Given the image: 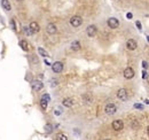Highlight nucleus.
<instances>
[{
  "label": "nucleus",
  "mask_w": 149,
  "mask_h": 140,
  "mask_svg": "<svg viewBox=\"0 0 149 140\" xmlns=\"http://www.w3.org/2000/svg\"><path fill=\"white\" fill-rule=\"evenodd\" d=\"M146 79H147V82L149 83V76H148V77H147V78H146Z\"/></svg>",
  "instance_id": "473e14b6"
},
{
  "label": "nucleus",
  "mask_w": 149,
  "mask_h": 140,
  "mask_svg": "<svg viewBox=\"0 0 149 140\" xmlns=\"http://www.w3.org/2000/svg\"><path fill=\"white\" fill-rule=\"evenodd\" d=\"M147 77H148V72L146 71V70H143V71H142V78H143V79H146Z\"/></svg>",
  "instance_id": "a878e982"
},
{
  "label": "nucleus",
  "mask_w": 149,
  "mask_h": 140,
  "mask_svg": "<svg viewBox=\"0 0 149 140\" xmlns=\"http://www.w3.org/2000/svg\"><path fill=\"white\" fill-rule=\"evenodd\" d=\"M46 31L48 34H55L58 32V28H56V25L54 23H49V24H47V27H46Z\"/></svg>",
  "instance_id": "1a4fd4ad"
},
{
  "label": "nucleus",
  "mask_w": 149,
  "mask_h": 140,
  "mask_svg": "<svg viewBox=\"0 0 149 140\" xmlns=\"http://www.w3.org/2000/svg\"><path fill=\"white\" fill-rule=\"evenodd\" d=\"M62 104L66 108H70L72 104H74V101H72V99H70V98H65V99L62 101Z\"/></svg>",
  "instance_id": "2eb2a0df"
},
{
  "label": "nucleus",
  "mask_w": 149,
  "mask_h": 140,
  "mask_svg": "<svg viewBox=\"0 0 149 140\" xmlns=\"http://www.w3.org/2000/svg\"><path fill=\"white\" fill-rule=\"evenodd\" d=\"M45 63H46V64H47V66H52V64H50V63H49L48 61H47V60H45Z\"/></svg>",
  "instance_id": "2f4dec72"
},
{
  "label": "nucleus",
  "mask_w": 149,
  "mask_h": 140,
  "mask_svg": "<svg viewBox=\"0 0 149 140\" xmlns=\"http://www.w3.org/2000/svg\"><path fill=\"white\" fill-rule=\"evenodd\" d=\"M142 67H143V68H145V69H146V68H147V67H148V64H147V62H145V61H143V62H142Z\"/></svg>",
  "instance_id": "c85d7f7f"
},
{
  "label": "nucleus",
  "mask_w": 149,
  "mask_h": 140,
  "mask_svg": "<svg viewBox=\"0 0 149 140\" xmlns=\"http://www.w3.org/2000/svg\"><path fill=\"white\" fill-rule=\"evenodd\" d=\"M61 109H55V115H61Z\"/></svg>",
  "instance_id": "bb28decb"
},
{
  "label": "nucleus",
  "mask_w": 149,
  "mask_h": 140,
  "mask_svg": "<svg viewBox=\"0 0 149 140\" xmlns=\"http://www.w3.org/2000/svg\"><path fill=\"white\" fill-rule=\"evenodd\" d=\"M137 46H138V44L134 39H129L127 41H126V48L130 49V51H134L135 48H137Z\"/></svg>",
  "instance_id": "9b49d317"
},
{
  "label": "nucleus",
  "mask_w": 149,
  "mask_h": 140,
  "mask_svg": "<svg viewBox=\"0 0 149 140\" xmlns=\"http://www.w3.org/2000/svg\"><path fill=\"white\" fill-rule=\"evenodd\" d=\"M108 27L109 28H111V29H117V28L119 27V21L117 20V18L115 17H110V18H108Z\"/></svg>",
  "instance_id": "39448f33"
},
{
  "label": "nucleus",
  "mask_w": 149,
  "mask_h": 140,
  "mask_svg": "<svg viewBox=\"0 0 149 140\" xmlns=\"http://www.w3.org/2000/svg\"><path fill=\"white\" fill-rule=\"evenodd\" d=\"M137 25L139 27V29H141V24H140V22H137Z\"/></svg>",
  "instance_id": "7c9ffc66"
},
{
  "label": "nucleus",
  "mask_w": 149,
  "mask_h": 140,
  "mask_svg": "<svg viewBox=\"0 0 149 140\" xmlns=\"http://www.w3.org/2000/svg\"><path fill=\"white\" fill-rule=\"evenodd\" d=\"M11 27L13 28V30H14V31H17L16 23H15V20H14V18H12V20H11Z\"/></svg>",
  "instance_id": "b1692460"
},
{
  "label": "nucleus",
  "mask_w": 149,
  "mask_h": 140,
  "mask_svg": "<svg viewBox=\"0 0 149 140\" xmlns=\"http://www.w3.org/2000/svg\"><path fill=\"white\" fill-rule=\"evenodd\" d=\"M42 98H43V99H45L46 101H48V102L50 101V97H49V94H47V93H45V94H44Z\"/></svg>",
  "instance_id": "393cba45"
},
{
  "label": "nucleus",
  "mask_w": 149,
  "mask_h": 140,
  "mask_svg": "<svg viewBox=\"0 0 149 140\" xmlns=\"http://www.w3.org/2000/svg\"><path fill=\"white\" fill-rule=\"evenodd\" d=\"M70 24L72 25L74 28H78L83 24V18H81L79 15H75L70 18Z\"/></svg>",
  "instance_id": "f257e3e1"
},
{
  "label": "nucleus",
  "mask_w": 149,
  "mask_h": 140,
  "mask_svg": "<svg viewBox=\"0 0 149 140\" xmlns=\"http://www.w3.org/2000/svg\"><path fill=\"white\" fill-rule=\"evenodd\" d=\"M44 130H45L46 133H52L53 132V125L52 124H46V125L44 126Z\"/></svg>",
  "instance_id": "6ab92c4d"
},
{
  "label": "nucleus",
  "mask_w": 149,
  "mask_h": 140,
  "mask_svg": "<svg viewBox=\"0 0 149 140\" xmlns=\"http://www.w3.org/2000/svg\"><path fill=\"white\" fill-rule=\"evenodd\" d=\"M1 7L5 9V11L9 12L12 9V5L9 2V0H1Z\"/></svg>",
  "instance_id": "4468645a"
},
{
  "label": "nucleus",
  "mask_w": 149,
  "mask_h": 140,
  "mask_svg": "<svg viewBox=\"0 0 149 140\" xmlns=\"http://www.w3.org/2000/svg\"><path fill=\"white\" fill-rule=\"evenodd\" d=\"M104 111H106V114H108V115H114V114L117 111V107L116 104L114 103H108L106 108H104Z\"/></svg>",
  "instance_id": "7ed1b4c3"
},
{
  "label": "nucleus",
  "mask_w": 149,
  "mask_h": 140,
  "mask_svg": "<svg viewBox=\"0 0 149 140\" xmlns=\"http://www.w3.org/2000/svg\"><path fill=\"white\" fill-rule=\"evenodd\" d=\"M20 47L24 51V52H28V51H29V45H28L27 40H21L20 41Z\"/></svg>",
  "instance_id": "dca6fc26"
},
{
  "label": "nucleus",
  "mask_w": 149,
  "mask_h": 140,
  "mask_svg": "<svg viewBox=\"0 0 149 140\" xmlns=\"http://www.w3.org/2000/svg\"><path fill=\"white\" fill-rule=\"evenodd\" d=\"M17 1H23V0H17Z\"/></svg>",
  "instance_id": "f704fd0d"
},
{
  "label": "nucleus",
  "mask_w": 149,
  "mask_h": 140,
  "mask_svg": "<svg viewBox=\"0 0 149 140\" xmlns=\"http://www.w3.org/2000/svg\"><path fill=\"white\" fill-rule=\"evenodd\" d=\"M52 70L55 72V74H60V72H62V70H63V63L61 61L54 62L53 64H52Z\"/></svg>",
  "instance_id": "f03ea898"
},
{
  "label": "nucleus",
  "mask_w": 149,
  "mask_h": 140,
  "mask_svg": "<svg viewBox=\"0 0 149 140\" xmlns=\"http://www.w3.org/2000/svg\"><path fill=\"white\" fill-rule=\"evenodd\" d=\"M59 85V81L56 78H52L50 79V86L52 87H55V86H58Z\"/></svg>",
  "instance_id": "5701e85b"
},
{
  "label": "nucleus",
  "mask_w": 149,
  "mask_h": 140,
  "mask_svg": "<svg viewBox=\"0 0 149 140\" xmlns=\"http://www.w3.org/2000/svg\"><path fill=\"white\" fill-rule=\"evenodd\" d=\"M29 28H30V30L32 31V33H38L40 31V27H39V24H38L36 21L31 22V23L29 24Z\"/></svg>",
  "instance_id": "f8f14e48"
},
{
  "label": "nucleus",
  "mask_w": 149,
  "mask_h": 140,
  "mask_svg": "<svg viewBox=\"0 0 149 140\" xmlns=\"http://www.w3.org/2000/svg\"><path fill=\"white\" fill-rule=\"evenodd\" d=\"M47 104H48V101H46L45 99H40V107H42L43 110H46L47 109Z\"/></svg>",
  "instance_id": "a211bd4d"
},
{
  "label": "nucleus",
  "mask_w": 149,
  "mask_h": 140,
  "mask_svg": "<svg viewBox=\"0 0 149 140\" xmlns=\"http://www.w3.org/2000/svg\"><path fill=\"white\" fill-rule=\"evenodd\" d=\"M117 98L122 101H126V99H127V91L125 88L118 90V92H117Z\"/></svg>",
  "instance_id": "6e6552de"
},
{
  "label": "nucleus",
  "mask_w": 149,
  "mask_h": 140,
  "mask_svg": "<svg viewBox=\"0 0 149 140\" xmlns=\"http://www.w3.org/2000/svg\"><path fill=\"white\" fill-rule=\"evenodd\" d=\"M96 32H97V29H96V27L95 25H88L87 27V29H86V34L88 37H94L96 34Z\"/></svg>",
  "instance_id": "0eeeda50"
},
{
  "label": "nucleus",
  "mask_w": 149,
  "mask_h": 140,
  "mask_svg": "<svg viewBox=\"0 0 149 140\" xmlns=\"http://www.w3.org/2000/svg\"><path fill=\"white\" fill-rule=\"evenodd\" d=\"M31 87H32L33 91H37V92H38V91L43 90L44 84H43L42 81H33L32 83H31Z\"/></svg>",
  "instance_id": "423d86ee"
},
{
  "label": "nucleus",
  "mask_w": 149,
  "mask_h": 140,
  "mask_svg": "<svg viewBox=\"0 0 149 140\" xmlns=\"http://www.w3.org/2000/svg\"><path fill=\"white\" fill-rule=\"evenodd\" d=\"M83 100L85 101V102H87V103H91L92 102V97L88 93L87 94H84L83 95Z\"/></svg>",
  "instance_id": "aec40b11"
},
{
  "label": "nucleus",
  "mask_w": 149,
  "mask_h": 140,
  "mask_svg": "<svg viewBox=\"0 0 149 140\" xmlns=\"http://www.w3.org/2000/svg\"><path fill=\"white\" fill-rule=\"evenodd\" d=\"M38 53H39L40 55L43 56V58H48V56H49L48 52H47L46 49H44L43 47H39V48H38Z\"/></svg>",
  "instance_id": "f3484780"
},
{
  "label": "nucleus",
  "mask_w": 149,
  "mask_h": 140,
  "mask_svg": "<svg viewBox=\"0 0 149 140\" xmlns=\"http://www.w3.org/2000/svg\"><path fill=\"white\" fill-rule=\"evenodd\" d=\"M134 107H135V108H138V109H142V106H141V104H139V103L134 104Z\"/></svg>",
  "instance_id": "cd10ccee"
},
{
  "label": "nucleus",
  "mask_w": 149,
  "mask_h": 140,
  "mask_svg": "<svg viewBox=\"0 0 149 140\" xmlns=\"http://www.w3.org/2000/svg\"><path fill=\"white\" fill-rule=\"evenodd\" d=\"M127 18H132V14H131V13H129V14H127Z\"/></svg>",
  "instance_id": "c756f323"
},
{
  "label": "nucleus",
  "mask_w": 149,
  "mask_h": 140,
  "mask_svg": "<svg viewBox=\"0 0 149 140\" xmlns=\"http://www.w3.org/2000/svg\"><path fill=\"white\" fill-rule=\"evenodd\" d=\"M124 77L126 79H132L133 77H134V70H133L132 68H130V67H127L125 70H124Z\"/></svg>",
  "instance_id": "9d476101"
},
{
  "label": "nucleus",
  "mask_w": 149,
  "mask_h": 140,
  "mask_svg": "<svg viewBox=\"0 0 149 140\" xmlns=\"http://www.w3.org/2000/svg\"><path fill=\"white\" fill-rule=\"evenodd\" d=\"M55 140H68V138H66V136L63 134V133H59V134H56Z\"/></svg>",
  "instance_id": "412c9836"
},
{
  "label": "nucleus",
  "mask_w": 149,
  "mask_h": 140,
  "mask_svg": "<svg viewBox=\"0 0 149 140\" xmlns=\"http://www.w3.org/2000/svg\"><path fill=\"white\" fill-rule=\"evenodd\" d=\"M80 47H81L80 41H78V40H74L70 45V48H71V51H74V52H78V51L80 49Z\"/></svg>",
  "instance_id": "ddd939ff"
},
{
  "label": "nucleus",
  "mask_w": 149,
  "mask_h": 140,
  "mask_svg": "<svg viewBox=\"0 0 149 140\" xmlns=\"http://www.w3.org/2000/svg\"><path fill=\"white\" fill-rule=\"evenodd\" d=\"M111 126L115 131H120V130L124 129V123H123L120 119H116L111 123Z\"/></svg>",
  "instance_id": "20e7f679"
},
{
  "label": "nucleus",
  "mask_w": 149,
  "mask_h": 140,
  "mask_svg": "<svg viewBox=\"0 0 149 140\" xmlns=\"http://www.w3.org/2000/svg\"><path fill=\"white\" fill-rule=\"evenodd\" d=\"M23 31H24V33L27 34V36H31V34H33V33H32V31L30 30V28H29V27H23Z\"/></svg>",
  "instance_id": "4be33fe9"
},
{
  "label": "nucleus",
  "mask_w": 149,
  "mask_h": 140,
  "mask_svg": "<svg viewBox=\"0 0 149 140\" xmlns=\"http://www.w3.org/2000/svg\"><path fill=\"white\" fill-rule=\"evenodd\" d=\"M147 131H148V133H149V126H148V128H147Z\"/></svg>",
  "instance_id": "72a5a7b5"
}]
</instances>
